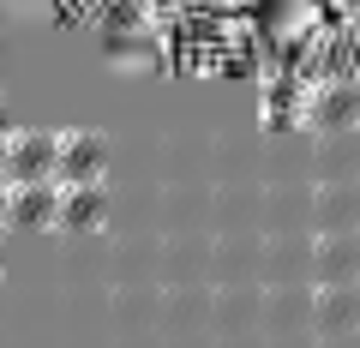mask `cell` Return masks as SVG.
Segmentation results:
<instances>
[{
	"label": "cell",
	"mask_w": 360,
	"mask_h": 348,
	"mask_svg": "<svg viewBox=\"0 0 360 348\" xmlns=\"http://www.w3.org/2000/svg\"><path fill=\"white\" fill-rule=\"evenodd\" d=\"M108 138L103 132H66L54 138V186H103Z\"/></svg>",
	"instance_id": "cell-1"
},
{
	"label": "cell",
	"mask_w": 360,
	"mask_h": 348,
	"mask_svg": "<svg viewBox=\"0 0 360 348\" xmlns=\"http://www.w3.org/2000/svg\"><path fill=\"white\" fill-rule=\"evenodd\" d=\"M6 186H42L54 181V132H13L6 138V168H0Z\"/></svg>",
	"instance_id": "cell-2"
},
{
	"label": "cell",
	"mask_w": 360,
	"mask_h": 348,
	"mask_svg": "<svg viewBox=\"0 0 360 348\" xmlns=\"http://www.w3.org/2000/svg\"><path fill=\"white\" fill-rule=\"evenodd\" d=\"M319 234H360V181H324L312 193Z\"/></svg>",
	"instance_id": "cell-3"
},
{
	"label": "cell",
	"mask_w": 360,
	"mask_h": 348,
	"mask_svg": "<svg viewBox=\"0 0 360 348\" xmlns=\"http://www.w3.org/2000/svg\"><path fill=\"white\" fill-rule=\"evenodd\" d=\"M312 324L324 336L360 330V283H312Z\"/></svg>",
	"instance_id": "cell-4"
},
{
	"label": "cell",
	"mask_w": 360,
	"mask_h": 348,
	"mask_svg": "<svg viewBox=\"0 0 360 348\" xmlns=\"http://www.w3.org/2000/svg\"><path fill=\"white\" fill-rule=\"evenodd\" d=\"M312 127H319L324 138L360 132V84L354 78H336V84H324V91L312 96Z\"/></svg>",
	"instance_id": "cell-5"
},
{
	"label": "cell",
	"mask_w": 360,
	"mask_h": 348,
	"mask_svg": "<svg viewBox=\"0 0 360 348\" xmlns=\"http://www.w3.org/2000/svg\"><path fill=\"white\" fill-rule=\"evenodd\" d=\"M60 222V186H6V228H54Z\"/></svg>",
	"instance_id": "cell-6"
},
{
	"label": "cell",
	"mask_w": 360,
	"mask_h": 348,
	"mask_svg": "<svg viewBox=\"0 0 360 348\" xmlns=\"http://www.w3.org/2000/svg\"><path fill=\"white\" fill-rule=\"evenodd\" d=\"M312 283H360V234H319L312 240Z\"/></svg>",
	"instance_id": "cell-7"
},
{
	"label": "cell",
	"mask_w": 360,
	"mask_h": 348,
	"mask_svg": "<svg viewBox=\"0 0 360 348\" xmlns=\"http://www.w3.org/2000/svg\"><path fill=\"white\" fill-rule=\"evenodd\" d=\"M108 210L103 186H60V222L54 228H96Z\"/></svg>",
	"instance_id": "cell-8"
},
{
	"label": "cell",
	"mask_w": 360,
	"mask_h": 348,
	"mask_svg": "<svg viewBox=\"0 0 360 348\" xmlns=\"http://www.w3.org/2000/svg\"><path fill=\"white\" fill-rule=\"evenodd\" d=\"M0 234H6V186H0Z\"/></svg>",
	"instance_id": "cell-9"
},
{
	"label": "cell",
	"mask_w": 360,
	"mask_h": 348,
	"mask_svg": "<svg viewBox=\"0 0 360 348\" xmlns=\"http://www.w3.org/2000/svg\"><path fill=\"white\" fill-rule=\"evenodd\" d=\"M0 168H6V132H0ZM0 186H6V181H0Z\"/></svg>",
	"instance_id": "cell-10"
},
{
	"label": "cell",
	"mask_w": 360,
	"mask_h": 348,
	"mask_svg": "<svg viewBox=\"0 0 360 348\" xmlns=\"http://www.w3.org/2000/svg\"><path fill=\"white\" fill-rule=\"evenodd\" d=\"M0 264H6V252H0Z\"/></svg>",
	"instance_id": "cell-11"
}]
</instances>
